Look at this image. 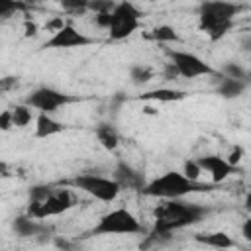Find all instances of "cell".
I'll return each instance as SVG.
<instances>
[{"mask_svg":"<svg viewBox=\"0 0 251 251\" xmlns=\"http://www.w3.org/2000/svg\"><path fill=\"white\" fill-rule=\"evenodd\" d=\"M200 2H204V0H200Z\"/></svg>","mask_w":251,"mask_h":251,"instance_id":"cell-33","label":"cell"},{"mask_svg":"<svg viewBox=\"0 0 251 251\" xmlns=\"http://www.w3.org/2000/svg\"><path fill=\"white\" fill-rule=\"evenodd\" d=\"M14 229L22 237H31V235H37L39 231H43V226L37 222V218L27 214V216H20L14 220Z\"/></svg>","mask_w":251,"mask_h":251,"instance_id":"cell-16","label":"cell"},{"mask_svg":"<svg viewBox=\"0 0 251 251\" xmlns=\"http://www.w3.org/2000/svg\"><path fill=\"white\" fill-rule=\"evenodd\" d=\"M61 8L71 16H82L90 10V0H61Z\"/></svg>","mask_w":251,"mask_h":251,"instance_id":"cell-21","label":"cell"},{"mask_svg":"<svg viewBox=\"0 0 251 251\" xmlns=\"http://www.w3.org/2000/svg\"><path fill=\"white\" fill-rule=\"evenodd\" d=\"M116 8L114 0H90V10L94 14H102V12H112Z\"/></svg>","mask_w":251,"mask_h":251,"instance_id":"cell-25","label":"cell"},{"mask_svg":"<svg viewBox=\"0 0 251 251\" xmlns=\"http://www.w3.org/2000/svg\"><path fill=\"white\" fill-rule=\"evenodd\" d=\"M14 126V118H12V110H4L2 114H0V127L4 129V131H8L10 127Z\"/></svg>","mask_w":251,"mask_h":251,"instance_id":"cell-27","label":"cell"},{"mask_svg":"<svg viewBox=\"0 0 251 251\" xmlns=\"http://www.w3.org/2000/svg\"><path fill=\"white\" fill-rule=\"evenodd\" d=\"M65 129H67V126L57 122L55 118H51L47 112H39L35 118V137H51Z\"/></svg>","mask_w":251,"mask_h":251,"instance_id":"cell-12","label":"cell"},{"mask_svg":"<svg viewBox=\"0 0 251 251\" xmlns=\"http://www.w3.org/2000/svg\"><path fill=\"white\" fill-rule=\"evenodd\" d=\"M186 94L182 90H175V88H155V90H147L143 94H139V100H153V102H178L182 100Z\"/></svg>","mask_w":251,"mask_h":251,"instance_id":"cell-14","label":"cell"},{"mask_svg":"<svg viewBox=\"0 0 251 251\" xmlns=\"http://www.w3.org/2000/svg\"><path fill=\"white\" fill-rule=\"evenodd\" d=\"M245 90V80L241 78H233V76H222L220 84H218V94L224 98H237L241 96Z\"/></svg>","mask_w":251,"mask_h":251,"instance_id":"cell-15","label":"cell"},{"mask_svg":"<svg viewBox=\"0 0 251 251\" xmlns=\"http://www.w3.org/2000/svg\"><path fill=\"white\" fill-rule=\"evenodd\" d=\"M90 43H96L94 37L84 35L82 31H78L75 25L65 24L63 27H59L43 45L41 49H71V47H86Z\"/></svg>","mask_w":251,"mask_h":251,"instance_id":"cell-9","label":"cell"},{"mask_svg":"<svg viewBox=\"0 0 251 251\" xmlns=\"http://www.w3.org/2000/svg\"><path fill=\"white\" fill-rule=\"evenodd\" d=\"M198 243H204V245H210V247H220V249H226V247H233L235 241L224 233V231H214V233H198L194 237Z\"/></svg>","mask_w":251,"mask_h":251,"instance_id":"cell-18","label":"cell"},{"mask_svg":"<svg viewBox=\"0 0 251 251\" xmlns=\"http://www.w3.org/2000/svg\"><path fill=\"white\" fill-rule=\"evenodd\" d=\"M75 100H76V98L71 96V94L59 92V90L49 88V86H39V88H35V90L25 98V104H29L31 108H35L37 112L53 114V112H57L61 106L71 104V102H75Z\"/></svg>","mask_w":251,"mask_h":251,"instance_id":"cell-8","label":"cell"},{"mask_svg":"<svg viewBox=\"0 0 251 251\" xmlns=\"http://www.w3.org/2000/svg\"><path fill=\"white\" fill-rule=\"evenodd\" d=\"M18 10H25L24 0H0V16L2 18H10Z\"/></svg>","mask_w":251,"mask_h":251,"instance_id":"cell-23","label":"cell"},{"mask_svg":"<svg viewBox=\"0 0 251 251\" xmlns=\"http://www.w3.org/2000/svg\"><path fill=\"white\" fill-rule=\"evenodd\" d=\"M241 155H243V151H241V147H235V149H231V153H229V157H227V161H229L231 165H237V163L241 161Z\"/></svg>","mask_w":251,"mask_h":251,"instance_id":"cell-28","label":"cell"},{"mask_svg":"<svg viewBox=\"0 0 251 251\" xmlns=\"http://www.w3.org/2000/svg\"><path fill=\"white\" fill-rule=\"evenodd\" d=\"M90 233L92 235H131V233H145V227L129 210L118 208L104 214Z\"/></svg>","mask_w":251,"mask_h":251,"instance_id":"cell-4","label":"cell"},{"mask_svg":"<svg viewBox=\"0 0 251 251\" xmlns=\"http://www.w3.org/2000/svg\"><path fill=\"white\" fill-rule=\"evenodd\" d=\"M96 139L108 151H114L118 147V143H120V135H118L116 127L110 126V124H102V126L96 127Z\"/></svg>","mask_w":251,"mask_h":251,"instance_id":"cell-17","label":"cell"},{"mask_svg":"<svg viewBox=\"0 0 251 251\" xmlns=\"http://www.w3.org/2000/svg\"><path fill=\"white\" fill-rule=\"evenodd\" d=\"M169 57H171V63L175 65L178 76L196 78V76H206V75H214V73H216L208 63H204V61H202L198 55H194V53L171 49V51H169Z\"/></svg>","mask_w":251,"mask_h":251,"instance_id":"cell-7","label":"cell"},{"mask_svg":"<svg viewBox=\"0 0 251 251\" xmlns=\"http://www.w3.org/2000/svg\"><path fill=\"white\" fill-rule=\"evenodd\" d=\"M241 235H243L247 241H251V218L243 222V226H241Z\"/></svg>","mask_w":251,"mask_h":251,"instance_id":"cell-29","label":"cell"},{"mask_svg":"<svg viewBox=\"0 0 251 251\" xmlns=\"http://www.w3.org/2000/svg\"><path fill=\"white\" fill-rule=\"evenodd\" d=\"M245 206H247V210H251V194H247V200H245Z\"/></svg>","mask_w":251,"mask_h":251,"instance_id":"cell-31","label":"cell"},{"mask_svg":"<svg viewBox=\"0 0 251 251\" xmlns=\"http://www.w3.org/2000/svg\"><path fill=\"white\" fill-rule=\"evenodd\" d=\"M114 178L122 184V186H126V188H143V178H141V175L137 173V171H133L129 165H126V163H118V167H116V173H114Z\"/></svg>","mask_w":251,"mask_h":251,"instance_id":"cell-13","label":"cell"},{"mask_svg":"<svg viewBox=\"0 0 251 251\" xmlns=\"http://www.w3.org/2000/svg\"><path fill=\"white\" fill-rule=\"evenodd\" d=\"M202 190H210V184L192 180L182 171H169V173L153 178L151 182L143 184V188H141V192L145 196L165 198V200L182 198V196H188L192 192H202Z\"/></svg>","mask_w":251,"mask_h":251,"instance_id":"cell-3","label":"cell"},{"mask_svg":"<svg viewBox=\"0 0 251 251\" xmlns=\"http://www.w3.org/2000/svg\"><path fill=\"white\" fill-rule=\"evenodd\" d=\"M153 214H155L153 231L171 235V231L175 229H182L192 224H198L208 214V208L196 202H184L180 198H171L163 202L161 206H157Z\"/></svg>","mask_w":251,"mask_h":251,"instance_id":"cell-1","label":"cell"},{"mask_svg":"<svg viewBox=\"0 0 251 251\" xmlns=\"http://www.w3.org/2000/svg\"><path fill=\"white\" fill-rule=\"evenodd\" d=\"M10 110H12V118H14V126L16 127H25L31 122V118H33L29 104H16Z\"/></svg>","mask_w":251,"mask_h":251,"instance_id":"cell-20","label":"cell"},{"mask_svg":"<svg viewBox=\"0 0 251 251\" xmlns=\"http://www.w3.org/2000/svg\"><path fill=\"white\" fill-rule=\"evenodd\" d=\"M241 6L227 0H204L198 10L200 29L212 39H222L233 25V18L239 14Z\"/></svg>","mask_w":251,"mask_h":251,"instance_id":"cell-2","label":"cell"},{"mask_svg":"<svg viewBox=\"0 0 251 251\" xmlns=\"http://www.w3.org/2000/svg\"><path fill=\"white\" fill-rule=\"evenodd\" d=\"M198 163H200L202 171L210 173V176H212L214 182H222L224 178H227L235 171V165H231L227 159H224L220 155H204V157H198Z\"/></svg>","mask_w":251,"mask_h":251,"instance_id":"cell-11","label":"cell"},{"mask_svg":"<svg viewBox=\"0 0 251 251\" xmlns=\"http://www.w3.org/2000/svg\"><path fill=\"white\" fill-rule=\"evenodd\" d=\"M24 2H35V0H24Z\"/></svg>","mask_w":251,"mask_h":251,"instance_id":"cell-32","label":"cell"},{"mask_svg":"<svg viewBox=\"0 0 251 251\" xmlns=\"http://www.w3.org/2000/svg\"><path fill=\"white\" fill-rule=\"evenodd\" d=\"M129 78L133 84H145L153 78V71L147 65H133L129 69Z\"/></svg>","mask_w":251,"mask_h":251,"instance_id":"cell-22","label":"cell"},{"mask_svg":"<svg viewBox=\"0 0 251 251\" xmlns=\"http://www.w3.org/2000/svg\"><path fill=\"white\" fill-rule=\"evenodd\" d=\"M71 184L76 186L78 190L94 196L100 202H112V200H116L118 194H120V190H122V184L116 178H106V176L90 175V173L88 175L75 176Z\"/></svg>","mask_w":251,"mask_h":251,"instance_id":"cell-6","label":"cell"},{"mask_svg":"<svg viewBox=\"0 0 251 251\" xmlns=\"http://www.w3.org/2000/svg\"><path fill=\"white\" fill-rule=\"evenodd\" d=\"M224 75L226 76H233V78H245L247 76V71L243 69V67H239V65H235V63H227L226 67H224Z\"/></svg>","mask_w":251,"mask_h":251,"instance_id":"cell-26","label":"cell"},{"mask_svg":"<svg viewBox=\"0 0 251 251\" xmlns=\"http://www.w3.org/2000/svg\"><path fill=\"white\" fill-rule=\"evenodd\" d=\"M73 206H75L73 192L67 190V188H59V190H53L37 208H33L27 214L37 218V220H43V218H49V216H59V214L67 212L69 208H73Z\"/></svg>","mask_w":251,"mask_h":251,"instance_id":"cell-10","label":"cell"},{"mask_svg":"<svg viewBox=\"0 0 251 251\" xmlns=\"http://www.w3.org/2000/svg\"><path fill=\"white\" fill-rule=\"evenodd\" d=\"M182 173H184L188 178L198 180V176L202 175V167H200L198 159H196V161H186V163H184V167H182Z\"/></svg>","mask_w":251,"mask_h":251,"instance_id":"cell-24","label":"cell"},{"mask_svg":"<svg viewBox=\"0 0 251 251\" xmlns=\"http://www.w3.org/2000/svg\"><path fill=\"white\" fill-rule=\"evenodd\" d=\"M139 18L141 12L127 0L116 4V8L112 10V18H110V25H108V33L112 41H122L126 37H129L137 27H139Z\"/></svg>","mask_w":251,"mask_h":251,"instance_id":"cell-5","label":"cell"},{"mask_svg":"<svg viewBox=\"0 0 251 251\" xmlns=\"http://www.w3.org/2000/svg\"><path fill=\"white\" fill-rule=\"evenodd\" d=\"M25 27H27V35H29V33H31V35L35 33V25H33V24H27Z\"/></svg>","mask_w":251,"mask_h":251,"instance_id":"cell-30","label":"cell"},{"mask_svg":"<svg viewBox=\"0 0 251 251\" xmlns=\"http://www.w3.org/2000/svg\"><path fill=\"white\" fill-rule=\"evenodd\" d=\"M149 37L155 39V41H161V43H171V41L176 43V41H180L176 29H175L173 25H157V27L151 29Z\"/></svg>","mask_w":251,"mask_h":251,"instance_id":"cell-19","label":"cell"}]
</instances>
